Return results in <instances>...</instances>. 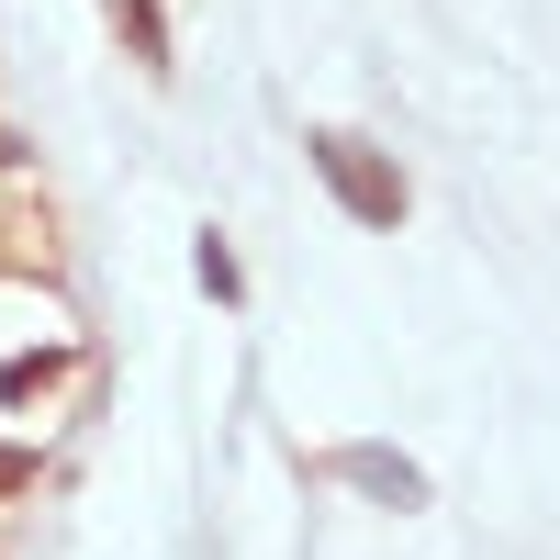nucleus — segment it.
I'll list each match as a JSON object with an SVG mask.
<instances>
[{
	"label": "nucleus",
	"mask_w": 560,
	"mask_h": 560,
	"mask_svg": "<svg viewBox=\"0 0 560 560\" xmlns=\"http://www.w3.org/2000/svg\"><path fill=\"white\" fill-rule=\"evenodd\" d=\"M191 269H202V292H213V303H236V292H247V269H236V247H224V236H202Z\"/></svg>",
	"instance_id": "7ed1b4c3"
},
{
	"label": "nucleus",
	"mask_w": 560,
	"mask_h": 560,
	"mask_svg": "<svg viewBox=\"0 0 560 560\" xmlns=\"http://www.w3.org/2000/svg\"><path fill=\"white\" fill-rule=\"evenodd\" d=\"M314 168H325V191H337L359 224H393V213H404V179L370 158L359 135H314Z\"/></svg>",
	"instance_id": "f257e3e1"
},
{
	"label": "nucleus",
	"mask_w": 560,
	"mask_h": 560,
	"mask_svg": "<svg viewBox=\"0 0 560 560\" xmlns=\"http://www.w3.org/2000/svg\"><path fill=\"white\" fill-rule=\"evenodd\" d=\"M337 482L382 493V504H427V471H415V459H393V448H337Z\"/></svg>",
	"instance_id": "f03ea898"
}]
</instances>
